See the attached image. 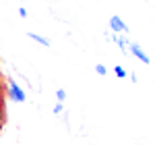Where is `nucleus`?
I'll return each mask as SVG.
<instances>
[{"label": "nucleus", "mask_w": 155, "mask_h": 145, "mask_svg": "<svg viewBox=\"0 0 155 145\" xmlns=\"http://www.w3.org/2000/svg\"><path fill=\"white\" fill-rule=\"evenodd\" d=\"M0 108H6V83L0 77Z\"/></svg>", "instance_id": "nucleus-4"}, {"label": "nucleus", "mask_w": 155, "mask_h": 145, "mask_svg": "<svg viewBox=\"0 0 155 145\" xmlns=\"http://www.w3.org/2000/svg\"><path fill=\"white\" fill-rule=\"evenodd\" d=\"M114 72H116V77H120V79H124V77L128 75V72H126V69H124V66H120V64L114 69Z\"/></svg>", "instance_id": "nucleus-7"}, {"label": "nucleus", "mask_w": 155, "mask_h": 145, "mask_svg": "<svg viewBox=\"0 0 155 145\" xmlns=\"http://www.w3.org/2000/svg\"><path fill=\"white\" fill-rule=\"evenodd\" d=\"M130 52L132 54H134V58H139V60L143 62V64H149V56H147V54H145V50L141 48V46H139V44H130Z\"/></svg>", "instance_id": "nucleus-2"}, {"label": "nucleus", "mask_w": 155, "mask_h": 145, "mask_svg": "<svg viewBox=\"0 0 155 145\" xmlns=\"http://www.w3.org/2000/svg\"><path fill=\"white\" fill-rule=\"evenodd\" d=\"M110 27H112V31H116V33H118V31H124V33L128 31V27H126V23H124V21L120 19L118 15H114V17L110 19Z\"/></svg>", "instance_id": "nucleus-3"}, {"label": "nucleus", "mask_w": 155, "mask_h": 145, "mask_svg": "<svg viewBox=\"0 0 155 145\" xmlns=\"http://www.w3.org/2000/svg\"><path fill=\"white\" fill-rule=\"evenodd\" d=\"M6 120H8V116H6V108H0V131L4 129Z\"/></svg>", "instance_id": "nucleus-6"}, {"label": "nucleus", "mask_w": 155, "mask_h": 145, "mask_svg": "<svg viewBox=\"0 0 155 145\" xmlns=\"http://www.w3.org/2000/svg\"><path fill=\"white\" fill-rule=\"evenodd\" d=\"M56 97H58V102H64V97H66V91H64V89H58V91H56Z\"/></svg>", "instance_id": "nucleus-8"}, {"label": "nucleus", "mask_w": 155, "mask_h": 145, "mask_svg": "<svg viewBox=\"0 0 155 145\" xmlns=\"http://www.w3.org/2000/svg\"><path fill=\"white\" fill-rule=\"evenodd\" d=\"M6 97H11L12 102H19V104H23L25 99H27L25 91L17 85V81H12V79H8V83H6Z\"/></svg>", "instance_id": "nucleus-1"}, {"label": "nucleus", "mask_w": 155, "mask_h": 145, "mask_svg": "<svg viewBox=\"0 0 155 145\" xmlns=\"http://www.w3.org/2000/svg\"><path fill=\"white\" fill-rule=\"evenodd\" d=\"M19 15H21V17H27V8H23V6H19Z\"/></svg>", "instance_id": "nucleus-11"}, {"label": "nucleus", "mask_w": 155, "mask_h": 145, "mask_svg": "<svg viewBox=\"0 0 155 145\" xmlns=\"http://www.w3.org/2000/svg\"><path fill=\"white\" fill-rule=\"evenodd\" d=\"M27 35L31 37V39H35L37 44H41V46H50V39H46L44 35H37V33H33V31H29Z\"/></svg>", "instance_id": "nucleus-5"}, {"label": "nucleus", "mask_w": 155, "mask_h": 145, "mask_svg": "<svg viewBox=\"0 0 155 145\" xmlns=\"http://www.w3.org/2000/svg\"><path fill=\"white\" fill-rule=\"evenodd\" d=\"M0 77H2V72H0Z\"/></svg>", "instance_id": "nucleus-12"}, {"label": "nucleus", "mask_w": 155, "mask_h": 145, "mask_svg": "<svg viewBox=\"0 0 155 145\" xmlns=\"http://www.w3.org/2000/svg\"><path fill=\"white\" fill-rule=\"evenodd\" d=\"M62 110H64V104H62V102H58V104L54 106V112H56V114H60Z\"/></svg>", "instance_id": "nucleus-9"}, {"label": "nucleus", "mask_w": 155, "mask_h": 145, "mask_svg": "<svg viewBox=\"0 0 155 145\" xmlns=\"http://www.w3.org/2000/svg\"><path fill=\"white\" fill-rule=\"evenodd\" d=\"M95 72H99V75H106V66H104V64H97V66H95Z\"/></svg>", "instance_id": "nucleus-10"}]
</instances>
